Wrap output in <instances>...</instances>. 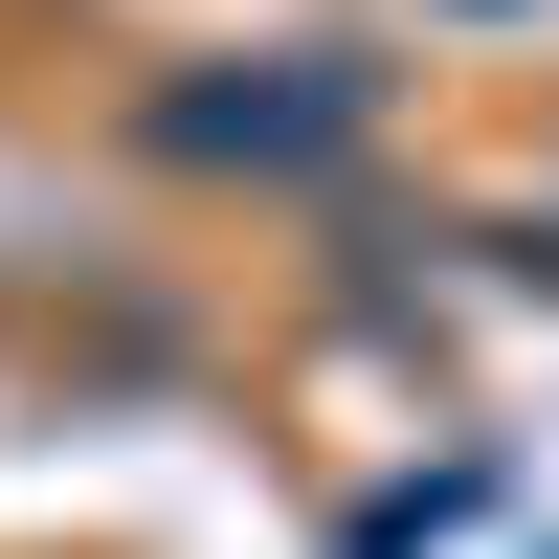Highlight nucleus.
<instances>
[{"label": "nucleus", "mask_w": 559, "mask_h": 559, "mask_svg": "<svg viewBox=\"0 0 559 559\" xmlns=\"http://www.w3.org/2000/svg\"><path fill=\"white\" fill-rule=\"evenodd\" d=\"M358 134V68H313V90H179V157H336Z\"/></svg>", "instance_id": "1"}]
</instances>
